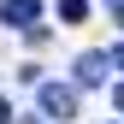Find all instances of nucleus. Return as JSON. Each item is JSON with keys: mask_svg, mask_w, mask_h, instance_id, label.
<instances>
[{"mask_svg": "<svg viewBox=\"0 0 124 124\" xmlns=\"http://www.w3.org/2000/svg\"><path fill=\"white\" fill-rule=\"evenodd\" d=\"M0 124H12V112H6V101H0Z\"/></svg>", "mask_w": 124, "mask_h": 124, "instance_id": "obj_7", "label": "nucleus"}, {"mask_svg": "<svg viewBox=\"0 0 124 124\" xmlns=\"http://www.w3.org/2000/svg\"><path fill=\"white\" fill-rule=\"evenodd\" d=\"M36 106H41V118L65 124V118H77V89L71 83H41L36 89Z\"/></svg>", "mask_w": 124, "mask_h": 124, "instance_id": "obj_1", "label": "nucleus"}, {"mask_svg": "<svg viewBox=\"0 0 124 124\" xmlns=\"http://www.w3.org/2000/svg\"><path fill=\"white\" fill-rule=\"evenodd\" d=\"M83 12H89L83 0H59V24H83Z\"/></svg>", "mask_w": 124, "mask_h": 124, "instance_id": "obj_4", "label": "nucleus"}, {"mask_svg": "<svg viewBox=\"0 0 124 124\" xmlns=\"http://www.w3.org/2000/svg\"><path fill=\"white\" fill-rule=\"evenodd\" d=\"M112 6H124V0H112Z\"/></svg>", "mask_w": 124, "mask_h": 124, "instance_id": "obj_9", "label": "nucleus"}, {"mask_svg": "<svg viewBox=\"0 0 124 124\" xmlns=\"http://www.w3.org/2000/svg\"><path fill=\"white\" fill-rule=\"evenodd\" d=\"M77 83H83V89L106 83V53H83V59H77Z\"/></svg>", "mask_w": 124, "mask_h": 124, "instance_id": "obj_3", "label": "nucleus"}, {"mask_svg": "<svg viewBox=\"0 0 124 124\" xmlns=\"http://www.w3.org/2000/svg\"><path fill=\"white\" fill-rule=\"evenodd\" d=\"M112 106H118V112H124V83H118V89H112Z\"/></svg>", "mask_w": 124, "mask_h": 124, "instance_id": "obj_6", "label": "nucleus"}, {"mask_svg": "<svg viewBox=\"0 0 124 124\" xmlns=\"http://www.w3.org/2000/svg\"><path fill=\"white\" fill-rule=\"evenodd\" d=\"M0 18H6V30H36L41 6H36V0H6V6H0Z\"/></svg>", "mask_w": 124, "mask_h": 124, "instance_id": "obj_2", "label": "nucleus"}, {"mask_svg": "<svg viewBox=\"0 0 124 124\" xmlns=\"http://www.w3.org/2000/svg\"><path fill=\"white\" fill-rule=\"evenodd\" d=\"M118 30H124V6H118Z\"/></svg>", "mask_w": 124, "mask_h": 124, "instance_id": "obj_8", "label": "nucleus"}, {"mask_svg": "<svg viewBox=\"0 0 124 124\" xmlns=\"http://www.w3.org/2000/svg\"><path fill=\"white\" fill-rule=\"evenodd\" d=\"M112 65H118V71H124V41H118V47H112Z\"/></svg>", "mask_w": 124, "mask_h": 124, "instance_id": "obj_5", "label": "nucleus"}]
</instances>
